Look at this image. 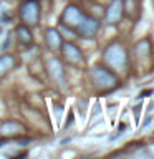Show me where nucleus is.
Segmentation results:
<instances>
[{
	"instance_id": "1",
	"label": "nucleus",
	"mask_w": 154,
	"mask_h": 159,
	"mask_svg": "<svg viewBox=\"0 0 154 159\" xmlns=\"http://www.w3.org/2000/svg\"><path fill=\"white\" fill-rule=\"evenodd\" d=\"M89 76H91L93 86L101 89V91H111V89H116L119 86L118 76L109 68L94 66L91 71H89Z\"/></svg>"
},
{
	"instance_id": "12",
	"label": "nucleus",
	"mask_w": 154,
	"mask_h": 159,
	"mask_svg": "<svg viewBox=\"0 0 154 159\" xmlns=\"http://www.w3.org/2000/svg\"><path fill=\"white\" fill-rule=\"evenodd\" d=\"M15 66V57L13 55H2L0 57V76H3L7 71H10Z\"/></svg>"
},
{
	"instance_id": "11",
	"label": "nucleus",
	"mask_w": 154,
	"mask_h": 159,
	"mask_svg": "<svg viewBox=\"0 0 154 159\" xmlns=\"http://www.w3.org/2000/svg\"><path fill=\"white\" fill-rule=\"evenodd\" d=\"M15 35H17V38H18V42L22 43V45H30L32 43V32L28 30V25H18L17 30H15Z\"/></svg>"
},
{
	"instance_id": "15",
	"label": "nucleus",
	"mask_w": 154,
	"mask_h": 159,
	"mask_svg": "<svg viewBox=\"0 0 154 159\" xmlns=\"http://www.w3.org/2000/svg\"><path fill=\"white\" fill-rule=\"evenodd\" d=\"M151 93H152V89H144V91L141 93V94H139V96H151Z\"/></svg>"
},
{
	"instance_id": "8",
	"label": "nucleus",
	"mask_w": 154,
	"mask_h": 159,
	"mask_svg": "<svg viewBox=\"0 0 154 159\" xmlns=\"http://www.w3.org/2000/svg\"><path fill=\"white\" fill-rule=\"evenodd\" d=\"M25 128L22 123L15 121V119H7L0 124V134L3 138H8V136H18V134H23Z\"/></svg>"
},
{
	"instance_id": "9",
	"label": "nucleus",
	"mask_w": 154,
	"mask_h": 159,
	"mask_svg": "<svg viewBox=\"0 0 154 159\" xmlns=\"http://www.w3.org/2000/svg\"><path fill=\"white\" fill-rule=\"evenodd\" d=\"M48 73H50V76H52V80L57 84H61L65 83V66H63V63L60 61V60L57 58H53V60H50V63H48Z\"/></svg>"
},
{
	"instance_id": "7",
	"label": "nucleus",
	"mask_w": 154,
	"mask_h": 159,
	"mask_svg": "<svg viewBox=\"0 0 154 159\" xmlns=\"http://www.w3.org/2000/svg\"><path fill=\"white\" fill-rule=\"evenodd\" d=\"M99 30V22L93 17H84L83 22L76 27V33L79 37H84V38H89V37H94Z\"/></svg>"
},
{
	"instance_id": "16",
	"label": "nucleus",
	"mask_w": 154,
	"mask_h": 159,
	"mask_svg": "<svg viewBox=\"0 0 154 159\" xmlns=\"http://www.w3.org/2000/svg\"><path fill=\"white\" fill-rule=\"evenodd\" d=\"M0 33H2V27H0Z\"/></svg>"
},
{
	"instance_id": "4",
	"label": "nucleus",
	"mask_w": 154,
	"mask_h": 159,
	"mask_svg": "<svg viewBox=\"0 0 154 159\" xmlns=\"http://www.w3.org/2000/svg\"><path fill=\"white\" fill-rule=\"evenodd\" d=\"M84 17H86V15L83 13V10L71 3V5H68V7L63 10V13H61V23L66 28H70V30H76V27L83 22Z\"/></svg>"
},
{
	"instance_id": "10",
	"label": "nucleus",
	"mask_w": 154,
	"mask_h": 159,
	"mask_svg": "<svg viewBox=\"0 0 154 159\" xmlns=\"http://www.w3.org/2000/svg\"><path fill=\"white\" fill-rule=\"evenodd\" d=\"M45 40H47V45L52 52H57V50H60L63 45L61 35H60V32L57 28H48L47 33H45Z\"/></svg>"
},
{
	"instance_id": "5",
	"label": "nucleus",
	"mask_w": 154,
	"mask_h": 159,
	"mask_svg": "<svg viewBox=\"0 0 154 159\" xmlns=\"http://www.w3.org/2000/svg\"><path fill=\"white\" fill-rule=\"evenodd\" d=\"M61 53H63V60L71 66H83L84 65V57L83 52L79 50L75 43L66 42L61 45Z\"/></svg>"
},
{
	"instance_id": "13",
	"label": "nucleus",
	"mask_w": 154,
	"mask_h": 159,
	"mask_svg": "<svg viewBox=\"0 0 154 159\" xmlns=\"http://www.w3.org/2000/svg\"><path fill=\"white\" fill-rule=\"evenodd\" d=\"M152 119H154V114H151V116H147L146 119H144V123H143V126H141V129H144V128H147L149 124L152 123Z\"/></svg>"
},
{
	"instance_id": "6",
	"label": "nucleus",
	"mask_w": 154,
	"mask_h": 159,
	"mask_svg": "<svg viewBox=\"0 0 154 159\" xmlns=\"http://www.w3.org/2000/svg\"><path fill=\"white\" fill-rule=\"evenodd\" d=\"M124 8H123V0H113L108 5L106 12H104V20L108 25H116L119 23V20L123 18Z\"/></svg>"
},
{
	"instance_id": "2",
	"label": "nucleus",
	"mask_w": 154,
	"mask_h": 159,
	"mask_svg": "<svg viewBox=\"0 0 154 159\" xmlns=\"http://www.w3.org/2000/svg\"><path fill=\"white\" fill-rule=\"evenodd\" d=\"M103 58H104V61L109 65V68H116V70L128 68V63H129V57H128L126 48H124L119 42L109 43L108 47L104 48Z\"/></svg>"
},
{
	"instance_id": "14",
	"label": "nucleus",
	"mask_w": 154,
	"mask_h": 159,
	"mask_svg": "<svg viewBox=\"0 0 154 159\" xmlns=\"http://www.w3.org/2000/svg\"><path fill=\"white\" fill-rule=\"evenodd\" d=\"M71 124H73V113L70 111V114H68V121L65 123V128H70Z\"/></svg>"
},
{
	"instance_id": "3",
	"label": "nucleus",
	"mask_w": 154,
	"mask_h": 159,
	"mask_svg": "<svg viewBox=\"0 0 154 159\" xmlns=\"http://www.w3.org/2000/svg\"><path fill=\"white\" fill-rule=\"evenodd\" d=\"M18 15L22 22L28 27H37L42 18V10H40L38 0H23L18 8Z\"/></svg>"
}]
</instances>
